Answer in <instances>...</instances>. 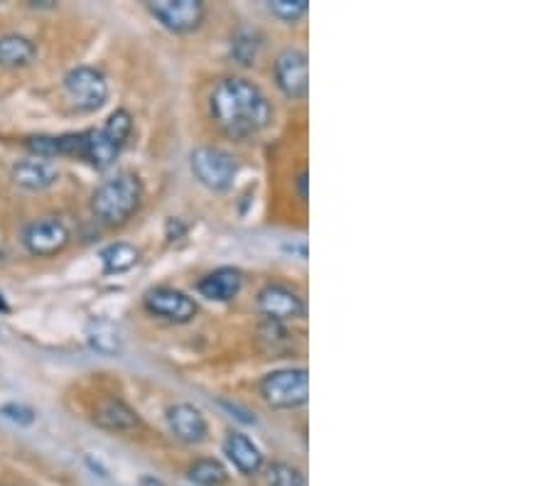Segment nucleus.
I'll list each match as a JSON object with an SVG mask.
<instances>
[{"label": "nucleus", "mask_w": 552, "mask_h": 486, "mask_svg": "<svg viewBox=\"0 0 552 486\" xmlns=\"http://www.w3.org/2000/svg\"><path fill=\"white\" fill-rule=\"evenodd\" d=\"M64 96L74 111L91 113L99 111L108 99V81L99 69L94 67H77L64 77Z\"/></svg>", "instance_id": "obj_6"}, {"label": "nucleus", "mask_w": 552, "mask_h": 486, "mask_svg": "<svg viewBox=\"0 0 552 486\" xmlns=\"http://www.w3.org/2000/svg\"><path fill=\"white\" fill-rule=\"evenodd\" d=\"M307 170H302L300 175H297V192H300V199L302 202H307Z\"/></svg>", "instance_id": "obj_25"}, {"label": "nucleus", "mask_w": 552, "mask_h": 486, "mask_svg": "<svg viewBox=\"0 0 552 486\" xmlns=\"http://www.w3.org/2000/svg\"><path fill=\"white\" fill-rule=\"evenodd\" d=\"M167 425H170L172 435L180 442H187V445H199V442L207 440V418L192 403L170 405L167 408Z\"/></svg>", "instance_id": "obj_12"}, {"label": "nucleus", "mask_w": 552, "mask_h": 486, "mask_svg": "<svg viewBox=\"0 0 552 486\" xmlns=\"http://www.w3.org/2000/svg\"><path fill=\"white\" fill-rule=\"evenodd\" d=\"M243 288V273L238 268H216L197 283L199 295L211 302H231Z\"/></svg>", "instance_id": "obj_14"}, {"label": "nucleus", "mask_w": 552, "mask_h": 486, "mask_svg": "<svg viewBox=\"0 0 552 486\" xmlns=\"http://www.w3.org/2000/svg\"><path fill=\"white\" fill-rule=\"evenodd\" d=\"M258 50H261V35L256 30H248V27H241L234 35V40H231V54H234L236 62L243 64V67L256 64Z\"/></svg>", "instance_id": "obj_21"}, {"label": "nucleus", "mask_w": 552, "mask_h": 486, "mask_svg": "<svg viewBox=\"0 0 552 486\" xmlns=\"http://www.w3.org/2000/svg\"><path fill=\"white\" fill-rule=\"evenodd\" d=\"M143 305L153 317L175 324H187L197 317V302L187 293H182V290L170 288V285L148 290L143 297Z\"/></svg>", "instance_id": "obj_10"}, {"label": "nucleus", "mask_w": 552, "mask_h": 486, "mask_svg": "<svg viewBox=\"0 0 552 486\" xmlns=\"http://www.w3.org/2000/svg\"><path fill=\"white\" fill-rule=\"evenodd\" d=\"M224 455L229 457V462L234 464L241 474L251 477V474H258L263 469V452L256 442L251 440L243 432L231 430L224 440Z\"/></svg>", "instance_id": "obj_13"}, {"label": "nucleus", "mask_w": 552, "mask_h": 486, "mask_svg": "<svg viewBox=\"0 0 552 486\" xmlns=\"http://www.w3.org/2000/svg\"><path fill=\"white\" fill-rule=\"evenodd\" d=\"M189 165H192L194 177L199 185H204L211 192H226L236 180L238 162L231 153L221 148H211V145H199L189 155Z\"/></svg>", "instance_id": "obj_5"}, {"label": "nucleus", "mask_w": 552, "mask_h": 486, "mask_svg": "<svg viewBox=\"0 0 552 486\" xmlns=\"http://www.w3.org/2000/svg\"><path fill=\"white\" fill-rule=\"evenodd\" d=\"M265 8H268V13L273 15V18L283 20V23H297L300 18H305L307 15V0H268L265 3Z\"/></svg>", "instance_id": "obj_22"}, {"label": "nucleus", "mask_w": 552, "mask_h": 486, "mask_svg": "<svg viewBox=\"0 0 552 486\" xmlns=\"http://www.w3.org/2000/svg\"><path fill=\"white\" fill-rule=\"evenodd\" d=\"M138 261H140V253L138 248L131 246V243L118 241L101 251V263H104V270L108 275L126 273V270H131Z\"/></svg>", "instance_id": "obj_19"}, {"label": "nucleus", "mask_w": 552, "mask_h": 486, "mask_svg": "<svg viewBox=\"0 0 552 486\" xmlns=\"http://www.w3.org/2000/svg\"><path fill=\"white\" fill-rule=\"evenodd\" d=\"M59 170L52 160L45 158H27L13 167V180L15 185L30 189V192H40V189L52 187L57 182Z\"/></svg>", "instance_id": "obj_15"}, {"label": "nucleus", "mask_w": 552, "mask_h": 486, "mask_svg": "<svg viewBox=\"0 0 552 486\" xmlns=\"http://www.w3.org/2000/svg\"><path fill=\"white\" fill-rule=\"evenodd\" d=\"M35 45L23 35H3L0 37V67L18 69L27 67L35 59Z\"/></svg>", "instance_id": "obj_17"}, {"label": "nucleus", "mask_w": 552, "mask_h": 486, "mask_svg": "<svg viewBox=\"0 0 552 486\" xmlns=\"http://www.w3.org/2000/svg\"><path fill=\"white\" fill-rule=\"evenodd\" d=\"M94 423L108 432H131L138 428V413L121 398H106L94 413Z\"/></svg>", "instance_id": "obj_16"}, {"label": "nucleus", "mask_w": 552, "mask_h": 486, "mask_svg": "<svg viewBox=\"0 0 552 486\" xmlns=\"http://www.w3.org/2000/svg\"><path fill=\"white\" fill-rule=\"evenodd\" d=\"M256 302H258V310L273 322L300 320V317H305V310H307L302 295L283 283L263 285Z\"/></svg>", "instance_id": "obj_11"}, {"label": "nucleus", "mask_w": 552, "mask_h": 486, "mask_svg": "<svg viewBox=\"0 0 552 486\" xmlns=\"http://www.w3.org/2000/svg\"><path fill=\"white\" fill-rule=\"evenodd\" d=\"M0 415L3 418H8L10 423H18V425H32L35 423V410L27 408V405H18V403H8L0 408Z\"/></svg>", "instance_id": "obj_24"}, {"label": "nucleus", "mask_w": 552, "mask_h": 486, "mask_svg": "<svg viewBox=\"0 0 552 486\" xmlns=\"http://www.w3.org/2000/svg\"><path fill=\"white\" fill-rule=\"evenodd\" d=\"M189 479L199 486H221L229 479V472H226V467L219 459L202 457L189 467Z\"/></svg>", "instance_id": "obj_20"}, {"label": "nucleus", "mask_w": 552, "mask_h": 486, "mask_svg": "<svg viewBox=\"0 0 552 486\" xmlns=\"http://www.w3.org/2000/svg\"><path fill=\"white\" fill-rule=\"evenodd\" d=\"M86 339H89L91 349H96L99 354H106V356H118L123 349L121 332H118L111 322H104V320L89 324V329H86Z\"/></svg>", "instance_id": "obj_18"}, {"label": "nucleus", "mask_w": 552, "mask_h": 486, "mask_svg": "<svg viewBox=\"0 0 552 486\" xmlns=\"http://www.w3.org/2000/svg\"><path fill=\"white\" fill-rule=\"evenodd\" d=\"M69 241H72L69 226L57 216L30 221L23 231V246L32 256H57L69 246Z\"/></svg>", "instance_id": "obj_9"}, {"label": "nucleus", "mask_w": 552, "mask_h": 486, "mask_svg": "<svg viewBox=\"0 0 552 486\" xmlns=\"http://www.w3.org/2000/svg\"><path fill=\"white\" fill-rule=\"evenodd\" d=\"M143 202V185L135 175H118L106 180L91 197V212L106 226L126 224L140 209Z\"/></svg>", "instance_id": "obj_3"}, {"label": "nucleus", "mask_w": 552, "mask_h": 486, "mask_svg": "<svg viewBox=\"0 0 552 486\" xmlns=\"http://www.w3.org/2000/svg\"><path fill=\"white\" fill-rule=\"evenodd\" d=\"M209 111L216 126L229 138L248 140L263 133L273 121V106L258 84L246 77H224L216 81L209 96Z\"/></svg>", "instance_id": "obj_1"}, {"label": "nucleus", "mask_w": 552, "mask_h": 486, "mask_svg": "<svg viewBox=\"0 0 552 486\" xmlns=\"http://www.w3.org/2000/svg\"><path fill=\"white\" fill-rule=\"evenodd\" d=\"M268 482L270 486H307V477L288 462H273L268 467Z\"/></svg>", "instance_id": "obj_23"}, {"label": "nucleus", "mask_w": 552, "mask_h": 486, "mask_svg": "<svg viewBox=\"0 0 552 486\" xmlns=\"http://www.w3.org/2000/svg\"><path fill=\"white\" fill-rule=\"evenodd\" d=\"M133 133V116L126 108H118L108 116L101 128L79 133V158L96 170H106L121 155L123 145Z\"/></svg>", "instance_id": "obj_2"}, {"label": "nucleus", "mask_w": 552, "mask_h": 486, "mask_svg": "<svg viewBox=\"0 0 552 486\" xmlns=\"http://www.w3.org/2000/svg\"><path fill=\"white\" fill-rule=\"evenodd\" d=\"M275 84L292 101L307 99L310 91V64H307V54L295 47H288L275 57L273 64Z\"/></svg>", "instance_id": "obj_8"}, {"label": "nucleus", "mask_w": 552, "mask_h": 486, "mask_svg": "<svg viewBox=\"0 0 552 486\" xmlns=\"http://www.w3.org/2000/svg\"><path fill=\"white\" fill-rule=\"evenodd\" d=\"M261 398L270 408L295 410L310 401V374L307 369H275L258 383Z\"/></svg>", "instance_id": "obj_4"}, {"label": "nucleus", "mask_w": 552, "mask_h": 486, "mask_svg": "<svg viewBox=\"0 0 552 486\" xmlns=\"http://www.w3.org/2000/svg\"><path fill=\"white\" fill-rule=\"evenodd\" d=\"M148 13L165 30L187 35V32H194L204 23L207 8H204L202 0H150Z\"/></svg>", "instance_id": "obj_7"}]
</instances>
